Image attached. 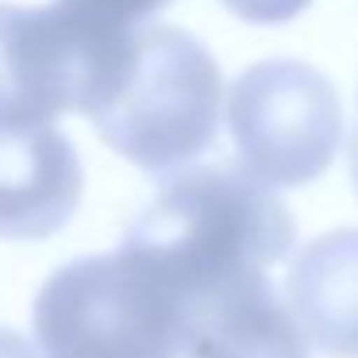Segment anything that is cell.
Wrapping results in <instances>:
<instances>
[{
	"instance_id": "cell-1",
	"label": "cell",
	"mask_w": 358,
	"mask_h": 358,
	"mask_svg": "<svg viewBox=\"0 0 358 358\" xmlns=\"http://www.w3.org/2000/svg\"><path fill=\"white\" fill-rule=\"evenodd\" d=\"M293 239V212L262 181L239 166H185L139 212L124 250L162 273L196 324L220 301L270 281L266 270Z\"/></svg>"
},
{
	"instance_id": "cell-2",
	"label": "cell",
	"mask_w": 358,
	"mask_h": 358,
	"mask_svg": "<svg viewBox=\"0 0 358 358\" xmlns=\"http://www.w3.org/2000/svg\"><path fill=\"white\" fill-rule=\"evenodd\" d=\"M139 31L73 4H0V131L50 127L66 112L93 120L124 89Z\"/></svg>"
},
{
	"instance_id": "cell-3",
	"label": "cell",
	"mask_w": 358,
	"mask_h": 358,
	"mask_svg": "<svg viewBox=\"0 0 358 358\" xmlns=\"http://www.w3.org/2000/svg\"><path fill=\"white\" fill-rule=\"evenodd\" d=\"M31 327L43 358H181L193 312L155 266L120 247L50 273Z\"/></svg>"
},
{
	"instance_id": "cell-4",
	"label": "cell",
	"mask_w": 358,
	"mask_h": 358,
	"mask_svg": "<svg viewBox=\"0 0 358 358\" xmlns=\"http://www.w3.org/2000/svg\"><path fill=\"white\" fill-rule=\"evenodd\" d=\"M224 108L220 66L178 27H143L124 89L93 124L116 155L147 173H178L212 147Z\"/></svg>"
},
{
	"instance_id": "cell-5",
	"label": "cell",
	"mask_w": 358,
	"mask_h": 358,
	"mask_svg": "<svg viewBox=\"0 0 358 358\" xmlns=\"http://www.w3.org/2000/svg\"><path fill=\"white\" fill-rule=\"evenodd\" d=\"M227 127L243 173L266 189H296L335 162L343 104L320 70L273 58L235 78L227 93Z\"/></svg>"
},
{
	"instance_id": "cell-6",
	"label": "cell",
	"mask_w": 358,
	"mask_h": 358,
	"mask_svg": "<svg viewBox=\"0 0 358 358\" xmlns=\"http://www.w3.org/2000/svg\"><path fill=\"white\" fill-rule=\"evenodd\" d=\"M85 170L58 127L0 131V239H47L81 204Z\"/></svg>"
},
{
	"instance_id": "cell-7",
	"label": "cell",
	"mask_w": 358,
	"mask_h": 358,
	"mask_svg": "<svg viewBox=\"0 0 358 358\" xmlns=\"http://www.w3.org/2000/svg\"><path fill=\"white\" fill-rule=\"evenodd\" d=\"M285 308L308 347L358 358V227L320 235L293 258Z\"/></svg>"
},
{
	"instance_id": "cell-8",
	"label": "cell",
	"mask_w": 358,
	"mask_h": 358,
	"mask_svg": "<svg viewBox=\"0 0 358 358\" xmlns=\"http://www.w3.org/2000/svg\"><path fill=\"white\" fill-rule=\"evenodd\" d=\"M189 358H308V339L285 301L273 293V281L220 301L193 324Z\"/></svg>"
},
{
	"instance_id": "cell-9",
	"label": "cell",
	"mask_w": 358,
	"mask_h": 358,
	"mask_svg": "<svg viewBox=\"0 0 358 358\" xmlns=\"http://www.w3.org/2000/svg\"><path fill=\"white\" fill-rule=\"evenodd\" d=\"M62 4H73V8L89 12V16H101L116 27H131L139 31L143 20H150L155 12L170 8L173 0H62Z\"/></svg>"
},
{
	"instance_id": "cell-10",
	"label": "cell",
	"mask_w": 358,
	"mask_h": 358,
	"mask_svg": "<svg viewBox=\"0 0 358 358\" xmlns=\"http://www.w3.org/2000/svg\"><path fill=\"white\" fill-rule=\"evenodd\" d=\"M220 4L247 24H285L301 16L312 0H220Z\"/></svg>"
},
{
	"instance_id": "cell-11",
	"label": "cell",
	"mask_w": 358,
	"mask_h": 358,
	"mask_svg": "<svg viewBox=\"0 0 358 358\" xmlns=\"http://www.w3.org/2000/svg\"><path fill=\"white\" fill-rule=\"evenodd\" d=\"M0 358H43L39 347L24 339V335L8 331V327H0Z\"/></svg>"
},
{
	"instance_id": "cell-12",
	"label": "cell",
	"mask_w": 358,
	"mask_h": 358,
	"mask_svg": "<svg viewBox=\"0 0 358 358\" xmlns=\"http://www.w3.org/2000/svg\"><path fill=\"white\" fill-rule=\"evenodd\" d=\"M350 178H355V189H358V131L350 139Z\"/></svg>"
}]
</instances>
